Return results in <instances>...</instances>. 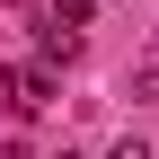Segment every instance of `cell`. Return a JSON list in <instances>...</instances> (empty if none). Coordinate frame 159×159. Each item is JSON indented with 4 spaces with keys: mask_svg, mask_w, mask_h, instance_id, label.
<instances>
[{
    "mask_svg": "<svg viewBox=\"0 0 159 159\" xmlns=\"http://www.w3.org/2000/svg\"><path fill=\"white\" fill-rule=\"evenodd\" d=\"M0 97H9L18 115H44L62 89H53V71H44V62H9V71H0Z\"/></svg>",
    "mask_w": 159,
    "mask_h": 159,
    "instance_id": "obj_1",
    "label": "cell"
},
{
    "mask_svg": "<svg viewBox=\"0 0 159 159\" xmlns=\"http://www.w3.org/2000/svg\"><path fill=\"white\" fill-rule=\"evenodd\" d=\"M71 53H80V35H71V27H44V71H62Z\"/></svg>",
    "mask_w": 159,
    "mask_h": 159,
    "instance_id": "obj_2",
    "label": "cell"
},
{
    "mask_svg": "<svg viewBox=\"0 0 159 159\" xmlns=\"http://www.w3.org/2000/svg\"><path fill=\"white\" fill-rule=\"evenodd\" d=\"M97 18V0H53V27H89Z\"/></svg>",
    "mask_w": 159,
    "mask_h": 159,
    "instance_id": "obj_3",
    "label": "cell"
},
{
    "mask_svg": "<svg viewBox=\"0 0 159 159\" xmlns=\"http://www.w3.org/2000/svg\"><path fill=\"white\" fill-rule=\"evenodd\" d=\"M106 159H159V150H150V142H115Z\"/></svg>",
    "mask_w": 159,
    "mask_h": 159,
    "instance_id": "obj_4",
    "label": "cell"
},
{
    "mask_svg": "<svg viewBox=\"0 0 159 159\" xmlns=\"http://www.w3.org/2000/svg\"><path fill=\"white\" fill-rule=\"evenodd\" d=\"M53 159H80V150H53Z\"/></svg>",
    "mask_w": 159,
    "mask_h": 159,
    "instance_id": "obj_5",
    "label": "cell"
}]
</instances>
